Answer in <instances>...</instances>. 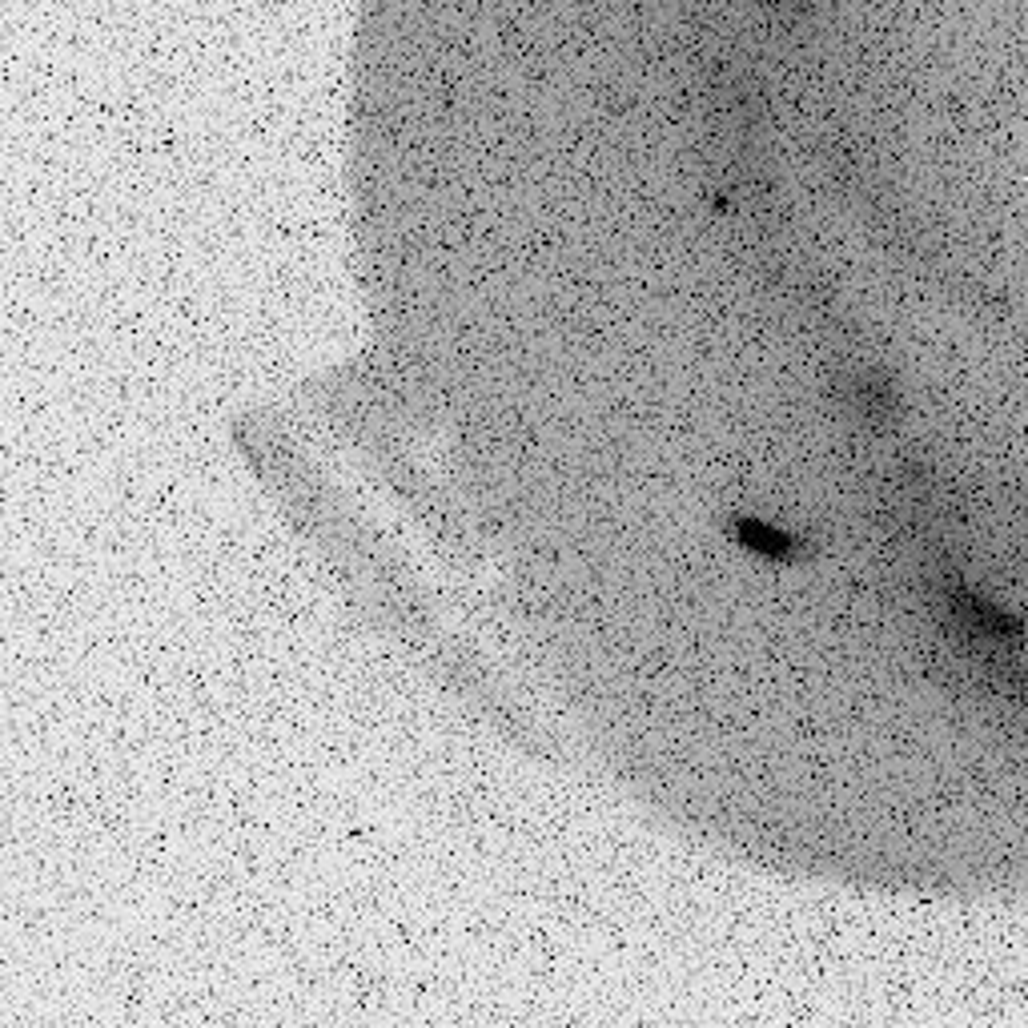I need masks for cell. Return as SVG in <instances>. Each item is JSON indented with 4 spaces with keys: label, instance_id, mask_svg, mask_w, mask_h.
<instances>
[{
    "label": "cell",
    "instance_id": "1",
    "mask_svg": "<svg viewBox=\"0 0 1028 1028\" xmlns=\"http://www.w3.org/2000/svg\"><path fill=\"white\" fill-rule=\"evenodd\" d=\"M735 535H739V543H747V547L759 551V555H771V559H788V555H792V543H788L780 531H767V527H759V523H743Z\"/></svg>",
    "mask_w": 1028,
    "mask_h": 1028
}]
</instances>
